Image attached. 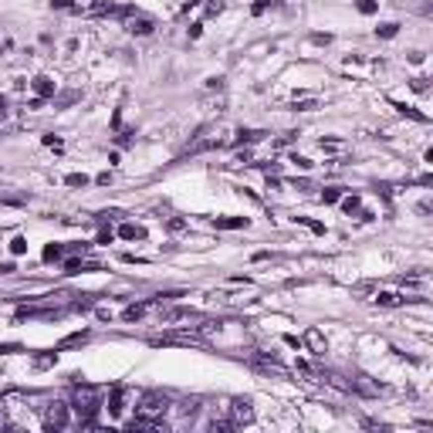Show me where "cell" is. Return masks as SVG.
Here are the masks:
<instances>
[{
	"mask_svg": "<svg viewBox=\"0 0 433 433\" xmlns=\"http://www.w3.org/2000/svg\"><path fill=\"white\" fill-rule=\"evenodd\" d=\"M115 237H122V241H146V227H139V224H122Z\"/></svg>",
	"mask_w": 433,
	"mask_h": 433,
	"instance_id": "cell-13",
	"label": "cell"
},
{
	"mask_svg": "<svg viewBox=\"0 0 433 433\" xmlns=\"http://www.w3.org/2000/svg\"><path fill=\"white\" fill-rule=\"evenodd\" d=\"M267 7H274V0H254V7H250V14L257 17V14H264Z\"/></svg>",
	"mask_w": 433,
	"mask_h": 433,
	"instance_id": "cell-30",
	"label": "cell"
},
{
	"mask_svg": "<svg viewBox=\"0 0 433 433\" xmlns=\"http://www.w3.org/2000/svg\"><path fill=\"white\" fill-rule=\"evenodd\" d=\"M250 366L257 369V372H274V376H288V369H284L281 362L274 356H254L250 359Z\"/></svg>",
	"mask_w": 433,
	"mask_h": 433,
	"instance_id": "cell-5",
	"label": "cell"
},
{
	"mask_svg": "<svg viewBox=\"0 0 433 433\" xmlns=\"http://www.w3.org/2000/svg\"><path fill=\"white\" fill-rule=\"evenodd\" d=\"M342 207H345V213H352V210L362 207V200H359L356 193H352V196H342Z\"/></svg>",
	"mask_w": 433,
	"mask_h": 433,
	"instance_id": "cell-29",
	"label": "cell"
},
{
	"mask_svg": "<svg viewBox=\"0 0 433 433\" xmlns=\"http://www.w3.org/2000/svg\"><path fill=\"white\" fill-rule=\"evenodd\" d=\"M24 250H27V237H20V234H17V237L10 241V254H17V257H20Z\"/></svg>",
	"mask_w": 433,
	"mask_h": 433,
	"instance_id": "cell-28",
	"label": "cell"
},
{
	"mask_svg": "<svg viewBox=\"0 0 433 433\" xmlns=\"http://www.w3.org/2000/svg\"><path fill=\"white\" fill-rule=\"evenodd\" d=\"M81 271H85V261H81V257H68V261H64V274H81Z\"/></svg>",
	"mask_w": 433,
	"mask_h": 433,
	"instance_id": "cell-23",
	"label": "cell"
},
{
	"mask_svg": "<svg viewBox=\"0 0 433 433\" xmlns=\"http://www.w3.org/2000/svg\"><path fill=\"white\" fill-rule=\"evenodd\" d=\"M41 257H44V261H61V257H64V247H61V244H48Z\"/></svg>",
	"mask_w": 433,
	"mask_h": 433,
	"instance_id": "cell-20",
	"label": "cell"
},
{
	"mask_svg": "<svg viewBox=\"0 0 433 433\" xmlns=\"http://www.w3.org/2000/svg\"><path fill=\"white\" fill-rule=\"evenodd\" d=\"M311 44H332V34H311Z\"/></svg>",
	"mask_w": 433,
	"mask_h": 433,
	"instance_id": "cell-39",
	"label": "cell"
},
{
	"mask_svg": "<svg viewBox=\"0 0 433 433\" xmlns=\"http://www.w3.org/2000/svg\"><path fill=\"white\" fill-rule=\"evenodd\" d=\"M31 88H34V95H38V98H55V81H51V78L48 75H38L34 78V81H31Z\"/></svg>",
	"mask_w": 433,
	"mask_h": 433,
	"instance_id": "cell-7",
	"label": "cell"
},
{
	"mask_svg": "<svg viewBox=\"0 0 433 433\" xmlns=\"http://www.w3.org/2000/svg\"><path fill=\"white\" fill-rule=\"evenodd\" d=\"M122 410H125V389L112 386V393H109V416H122Z\"/></svg>",
	"mask_w": 433,
	"mask_h": 433,
	"instance_id": "cell-8",
	"label": "cell"
},
{
	"mask_svg": "<svg viewBox=\"0 0 433 433\" xmlns=\"http://www.w3.org/2000/svg\"><path fill=\"white\" fill-rule=\"evenodd\" d=\"M224 10V0H213V3H207V17H217Z\"/></svg>",
	"mask_w": 433,
	"mask_h": 433,
	"instance_id": "cell-33",
	"label": "cell"
},
{
	"mask_svg": "<svg viewBox=\"0 0 433 433\" xmlns=\"http://www.w3.org/2000/svg\"><path fill=\"white\" fill-rule=\"evenodd\" d=\"M3 119H7V98L0 95V122H3Z\"/></svg>",
	"mask_w": 433,
	"mask_h": 433,
	"instance_id": "cell-43",
	"label": "cell"
},
{
	"mask_svg": "<svg viewBox=\"0 0 433 433\" xmlns=\"http://www.w3.org/2000/svg\"><path fill=\"white\" fill-rule=\"evenodd\" d=\"M146 308H149V305H129V308L122 311V318L125 321H139L142 315H146Z\"/></svg>",
	"mask_w": 433,
	"mask_h": 433,
	"instance_id": "cell-19",
	"label": "cell"
},
{
	"mask_svg": "<svg viewBox=\"0 0 433 433\" xmlns=\"http://www.w3.org/2000/svg\"><path fill=\"white\" fill-rule=\"evenodd\" d=\"M305 224L311 227V234H318V237L325 234V224H318V220H305Z\"/></svg>",
	"mask_w": 433,
	"mask_h": 433,
	"instance_id": "cell-40",
	"label": "cell"
},
{
	"mask_svg": "<svg viewBox=\"0 0 433 433\" xmlns=\"http://www.w3.org/2000/svg\"><path fill=\"white\" fill-rule=\"evenodd\" d=\"M213 227L217 230H247L250 217H213Z\"/></svg>",
	"mask_w": 433,
	"mask_h": 433,
	"instance_id": "cell-6",
	"label": "cell"
},
{
	"mask_svg": "<svg viewBox=\"0 0 433 433\" xmlns=\"http://www.w3.org/2000/svg\"><path fill=\"white\" fill-rule=\"evenodd\" d=\"M10 271H17L14 264H0V274H10Z\"/></svg>",
	"mask_w": 433,
	"mask_h": 433,
	"instance_id": "cell-44",
	"label": "cell"
},
{
	"mask_svg": "<svg viewBox=\"0 0 433 433\" xmlns=\"http://www.w3.org/2000/svg\"><path fill=\"white\" fill-rule=\"evenodd\" d=\"M291 163H295L298 170H311V159H305V156H291Z\"/></svg>",
	"mask_w": 433,
	"mask_h": 433,
	"instance_id": "cell-35",
	"label": "cell"
},
{
	"mask_svg": "<svg viewBox=\"0 0 433 433\" xmlns=\"http://www.w3.org/2000/svg\"><path fill=\"white\" fill-rule=\"evenodd\" d=\"M71 410L78 413L81 427H95V416H98V410H102L98 389H92V386H75V396H71Z\"/></svg>",
	"mask_w": 433,
	"mask_h": 433,
	"instance_id": "cell-1",
	"label": "cell"
},
{
	"mask_svg": "<svg viewBox=\"0 0 433 433\" xmlns=\"http://www.w3.org/2000/svg\"><path fill=\"white\" fill-rule=\"evenodd\" d=\"M112 241H115V234L109 230V227H102V230H98V241H95V244H112Z\"/></svg>",
	"mask_w": 433,
	"mask_h": 433,
	"instance_id": "cell-31",
	"label": "cell"
},
{
	"mask_svg": "<svg viewBox=\"0 0 433 433\" xmlns=\"http://www.w3.org/2000/svg\"><path fill=\"white\" fill-rule=\"evenodd\" d=\"M58 362V349H51V352H41V356H34V369H51Z\"/></svg>",
	"mask_w": 433,
	"mask_h": 433,
	"instance_id": "cell-17",
	"label": "cell"
},
{
	"mask_svg": "<svg viewBox=\"0 0 433 433\" xmlns=\"http://www.w3.org/2000/svg\"><path fill=\"white\" fill-rule=\"evenodd\" d=\"M41 142H44V146H55V149H61V139H58V135H41Z\"/></svg>",
	"mask_w": 433,
	"mask_h": 433,
	"instance_id": "cell-37",
	"label": "cell"
},
{
	"mask_svg": "<svg viewBox=\"0 0 433 433\" xmlns=\"http://www.w3.org/2000/svg\"><path fill=\"white\" fill-rule=\"evenodd\" d=\"M152 31H156V24L149 17H139V14L129 17V34H152Z\"/></svg>",
	"mask_w": 433,
	"mask_h": 433,
	"instance_id": "cell-14",
	"label": "cell"
},
{
	"mask_svg": "<svg viewBox=\"0 0 433 433\" xmlns=\"http://www.w3.org/2000/svg\"><path fill=\"white\" fill-rule=\"evenodd\" d=\"M203 34V24H189V38H200Z\"/></svg>",
	"mask_w": 433,
	"mask_h": 433,
	"instance_id": "cell-42",
	"label": "cell"
},
{
	"mask_svg": "<svg viewBox=\"0 0 433 433\" xmlns=\"http://www.w3.org/2000/svg\"><path fill=\"white\" fill-rule=\"evenodd\" d=\"M170 410V396H163V393H146L142 396V403H139V416H163Z\"/></svg>",
	"mask_w": 433,
	"mask_h": 433,
	"instance_id": "cell-2",
	"label": "cell"
},
{
	"mask_svg": "<svg viewBox=\"0 0 433 433\" xmlns=\"http://www.w3.org/2000/svg\"><path fill=\"white\" fill-rule=\"evenodd\" d=\"M64 183H68V186H81V189H85L92 180H88L85 173H68V176H64Z\"/></svg>",
	"mask_w": 433,
	"mask_h": 433,
	"instance_id": "cell-22",
	"label": "cell"
},
{
	"mask_svg": "<svg viewBox=\"0 0 433 433\" xmlns=\"http://www.w3.org/2000/svg\"><path fill=\"white\" fill-rule=\"evenodd\" d=\"M159 318L163 321H183V318H196L193 308H163L159 305Z\"/></svg>",
	"mask_w": 433,
	"mask_h": 433,
	"instance_id": "cell-9",
	"label": "cell"
},
{
	"mask_svg": "<svg viewBox=\"0 0 433 433\" xmlns=\"http://www.w3.org/2000/svg\"><path fill=\"white\" fill-rule=\"evenodd\" d=\"M132 135H135V129H122V132H119V146H129Z\"/></svg>",
	"mask_w": 433,
	"mask_h": 433,
	"instance_id": "cell-34",
	"label": "cell"
},
{
	"mask_svg": "<svg viewBox=\"0 0 433 433\" xmlns=\"http://www.w3.org/2000/svg\"><path fill=\"white\" fill-rule=\"evenodd\" d=\"M250 420H254L250 399H234V403H230V427H244Z\"/></svg>",
	"mask_w": 433,
	"mask_h": 433,
	"instance_id": "cell-4",
	"label": "cell"
},
{
	"mask_svg": "<svg viewBox=\"0 0 433 433\" xmlns=\"http://www.w3.org/2000/svg\"><path fill=\"white\" fill-rule=\"evenodd\" d=\"M396 34H399V24H379L376 27V38H382V41L396 38Z\"/></svg>",
	"mask_w": 433,
	"mask_h": 433,
	"instance_id": "cell-21",
	"label": "cell"
},
{
	"mask_svg": "<svg viewBox=\"0 0 433 433\" xmlns=\"http://www.w3.org/2000/svg\"><path fill=\"white\" fill-rule=\"evenodd\" d=\"M95 183H98V186H109V183H112V173H98Z\"/></svg>",
	"mask_w": 433,
	"mask_h": 433,
	"instance_id": "cell-38",
	"label": "cell"
},
{
	"mask_svg": "<svg viewBox=\"0 0 433 433\" xmlns=\"http://www.w3.org/2000/svg\"><path fill=\"white\" fill-rule=\"evenodd\" d=\"M55 109H68V105H75V102H81V92L78 88H68V92H55Z\"/></svg>",
	"mask_w": 433,
	"mask_h": 433,
	"instance_id": "cell-12",
	"label": "cell"
},
{
	"mask_svg": "<svg viewBox=\"0 0 433 433\" xmlns=\"http://www.w3.org/2000/svg\"><path fill=\"white\" fill-rule=\"evenodd\" d=\"M92 305H95V298H92V295H78V302L71 305V308H75V311H88Z\"/></svg>",
	"mask_w": 433,
	"mask_h": 433,
	"instance_id": "cell-27",
	"label": "cell"
},
{
	"mask_svg": "<svg viewBox=\"0 0 433 433\" xmlns=\"http://www.w3.org/2000/svg\"><path fill=\"white\" fill-rule=\"evenodd\" d=\"M166 230H170V234H183V230H186V220H183V217H170V220H166Z\"/></svg>",
	"mask_w": 433,
	"mask_h": 433,
	"instance_id": "cell-26",
	"label": "cell"
},
{
	"mask_svg": "<svg viewBox=\"0 0 433 433\" xmlns=\"http://www.w3.org/2000/svg\"><path fill=\"white\" fill-rule=\"evenodd\" d=\"M68 420H71L68 406H64V403H51V406H48V413H44V430H64V427H68Z\"/></svg>",
	"mask_w": 433,
	"mask_h": 433,
	"instance_id": "cell-3",
	"label": "cell"
},
{
	"mask_svg": "<svg viewBox=\"0 0 433 433\" xmlns=\"http://www.w3.org/2000/svg\"><path fill=\"white\" fill-rule=\"evenodd\" d=\"M261 139H267L264 129H241L237 139H234V146H254V142H261Z\"/></svg>",
	"mask_w": 433,
	"mask_h": 433,
	"instance_id": "cell-11",
	"label": "cell"
},
{
	"mask_svg": "<svg viewBox=\"0 0 433 433\" xmlns=\"http://www.w3.org/2000/svg\"><path fill=\"white\" fill-rule=\"evenodd\" d=\"M315 109H318V102H311V98L308 102H295V112H315Z\"/></svg>",
	"mask_w": 433,
	"mask_h": 433,
	"instance_id": "cell-32",
	"label": "cell"
},
{
	"mask_svg": "<svg viewBox=\"0 0 433 433\" xmlns=\"http://www.w3.org/2000/svg\"><path fill=\"white\" fill-rule=\"evenodd\" d=\"M356 7H359V14H366V17H372V14L379 10L376 0H356Z\"/></svg>",
	"mask_w": 433,
	"mask_h": 433,
	"instance_id": "cell-24",
	"label": "cell"
},
{
	"mask_svg": "<svg viewBox=\"0 0 433 433\" xmlns=\"http://www.w3.org/2000/svg\"><path fill=\"white\" fill-rule=\"evenodd\" d=\"M372 302L382 305V308H393V305H406V298H403V295H393V291H379Z\"/></svg>",
	"mask_w": 433,
	"mask_h": 433,
	"instance_id": "cell-16",
	"label": "cell"
},
{
	"mask_svg": "<svg viewBox=\"0 0 433 433\" xmlns=\"http://www.w3.org/2000/svg\"><path fill=\"white\" fill-rule=\"evenodd\" d=\"M339 200H342V189H339V186L321 189V203H339Z\"/></svg>",
	"mask_w": 433,
	"mask_h": 433,
	"instance_id": "cell-25",
	"label": "cell"
},
{
	"mask_svg": "<svg viewBox=\"0 0 433 433\" xmlns=\"http://www.w3.org/2000/svg\"><path fill=\"white\" fill-rule=\"evenodd\" d=\"M393 109H396L399 115H410V119H416V122H430V119H427L423 112H416V109H410V105H403V102H393Z\"/></svg>",
	"mask_w": 433,
	"mask_h": 433,
	"instance_id": "cell-18",
	"label": "cell"
},
{
	"mask_svg": "<svg viewBox=\"0 0 433 433\" xmlns=\"http://www.w3.org/2000/svg\"><path fill=\"white\" fill-rule=\"evenodd\" d=\"M0 55H3V48H0Z\"/></svg>",
	"mask_w": 433,
	"mask_h": 433,
	"instance_id": "cell-45",
	"label": "cell"
},
{
	"mask_svg": "<svg viewBox=\"0 0 433 433\" xmlns=\"http://www.w3.org/2000/svg\"><path fill=\"white\" fill-rule=\"evenodd\" d=\"M88 339H92L88 328H85V332H71V335H64V339L58 342V352H61V349H71V345H81V342H88Z\"/></svg>",
	"mask_w": 433,
	"mask_h": 433,
	"instance_id": "cell-15",
	"label": "cell"
},
{
	"mask_svg": "<svg viewBox=\"0 0 433 433\" xmlns=\"http://www.w3.org/2000/svg\"><path fill=\"white\" fill-rule=\"evenodd\" d=\"M410 85H413V92H427V78H423V75H416Z\"/></svg>",
	"mask_w": 433,
	"mask_h": 433,
	"instance_id": "cell-36",
	"label": "cell"
},
{
	"mask_svg": "<svg viewBox=\"0 0 433 433\" xmlns=\"http://www.w3.org/2000/svg\"><path fill=\"white\" fill-rule=\"evenodd\" d=\"M207 88H210V92H213V88L220 92V88H224V78H207Z\"/></svg>",
	"mask_w": 433,
	"mask_h": 433,
	"instance_id": "cell-41",
	"label": "cell"
},
{
	"mask_svg": "<svg viewBox=\"0 0 433 433\" xmlns=\"http://www.w3.org/2000/svg\"><path fill=\"white\" fill-rule=\"evenodd\" d=\"M305 345H308L315 356H325V349H328V345H325V335H321L318 328H308V332H305Z\"/></svg>",
	"mask_w": 433,
	"mask_h": 433,
	"instance_id": "cell-10",
	"label": "cell"
}]
</instances>
